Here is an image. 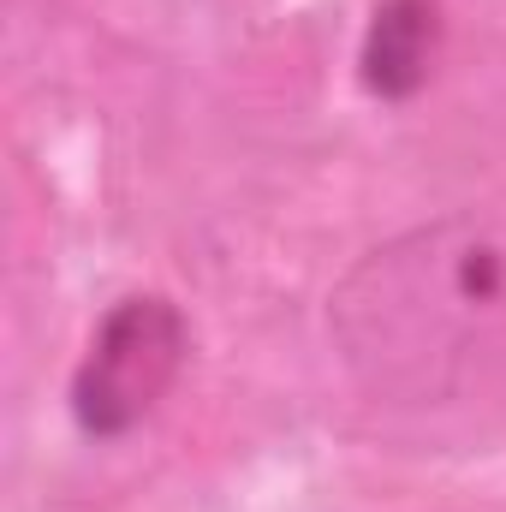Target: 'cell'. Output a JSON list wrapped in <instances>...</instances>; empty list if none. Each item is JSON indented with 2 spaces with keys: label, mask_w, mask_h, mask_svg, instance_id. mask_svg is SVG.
Listing matches in <instances>:
<instances>
[{
  "label": "cell",
  "mask_w": 506,
  "mask_h": 512,
  "mask_svg": "<svg viewBox=\"0 0 506 512\" xmlns=\"http://www.w3.org/2000/svg\"><path fill=\"white\" fill-rule=\"evenodd\" d=\"M191 352H197V328H191L179 298H167L155 286L120 292L96 316V328H90V340L66 376L72 429L96 447L131 441L179 393L185 370H191Z\"/></svg>",
  "instance_id": "obj_2"
},
{
  "label": "cell",
  "mask_w": 506,
  "mask_h": 512,
  "mask_svg": "<svg viewBox=\"0 0 506 512\" xmlns=\"http://www.w3.org/2000/svg\"><path fill=\"white\" fill-rule=\"evenodd\" d=\"M506 340V221L447 209L352 256L328 292V346L376 405H447Z\"/></svg>",
  "instance_id": "obj_1"
},
{
  "label": "cell",
  "mask_w": 506,
  "mask_h": 512,
  "mask_svg": "<svg viewBox=\"0 0 506 512\" xmlns=\"http://www.w3.org/2000/svg\"><path fill=\"white\" fill-rule=\"evenodd\" d=\"M447 54V12L441 0H376L358 36V90L381 108L417 102Z\"/></svg>",
  "instance_id": "obj_3"
}]
</instances>
